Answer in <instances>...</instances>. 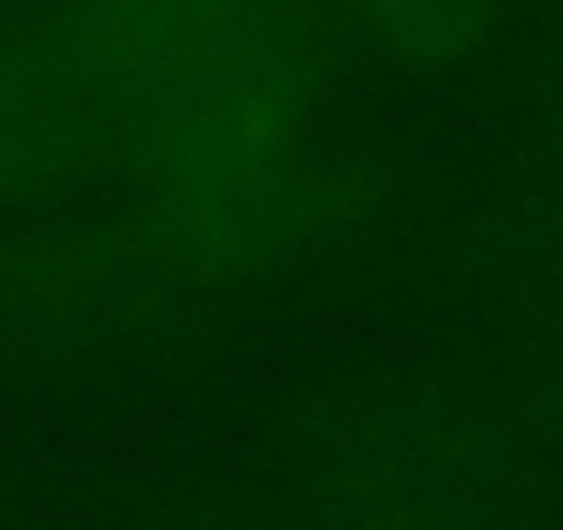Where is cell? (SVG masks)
I'll list each match as a JSON object with an SVG mask.
<instances>
[{
    "label": "cell",
    "mask_w": 563,
    "mask_h": 530,
    "mask_svg": "<svg viewBox=\"0 0 563 530\" xmlns=\"http://www.w3.org/2000/svg\"><path fill=\"white\" fill-rule=\"evenodd\" d=\"M144 194L155 221L205 254L260 243L299 199V89L282 40L216 29L155 45L144 84Z\"/></svg>",
    "instance_id": "obj_1"
},
{
    "label": "cell",
    "mask_w": 563,
    "mask_h": 530,
    "mask_svg": "<svg viewBox=\"0 0 563 530\" xmlns=\"http://www.w3.org/2000/svg\"><path fill=\"white\" fill-rule=\"evenodd\" d=\"M95 100L62 67H0V188L84 150Z\"/></svg>",
    "instance_id": "obj_2"
}]
</instances>
